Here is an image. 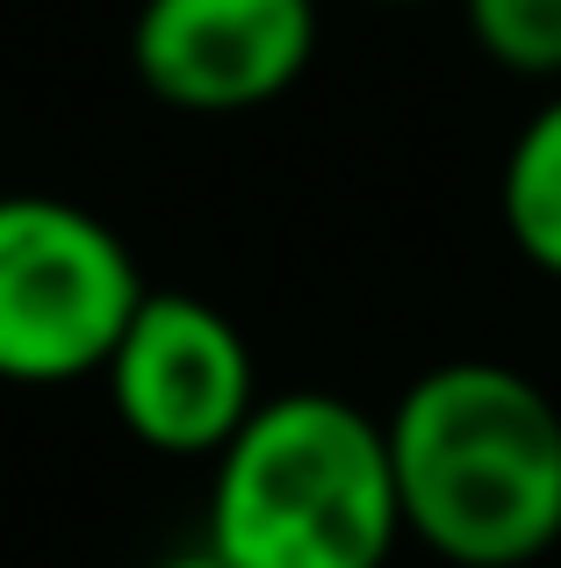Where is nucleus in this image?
I'll list each match as a JSON object with an SVG mask.
<instances>
[{"label": "nucleus", "instance_id": "f257e3e1", "mask_svg": "<svg viewBox=\"0 0 561 568\" xmlns=\"http://www.w3.org/2000/svg\"><path fill=\"white\" fill-rule=\"evenodd\" d=\"M404 532L447 568H533L561 540V410L504 361H447L389 417Z\"/></svg>", "mask_w": 561, "mask_h": 568}, {"label": "nucleus", "instance_id": "f03ea898", "mask_svg": "<svg viewBox=\"0 0 561 568\" xmlns=\"http://www.w3.org/2000/svg\"><path fill=\"white\" fill-rule=\"evenodd\" d=\"M404 540L381 417L332 388L259 396L216 454L210 555L231 568H389Z\"/></svg>", "mask_w": 561, "mask_h": 568}, {"label": "nucleus", "instance_id": "7ed1b4c3", "mask_svg": "<svg viewBox=\"0 0 561 568\" xmlns=\"http://www.w3.org/2000/svg\"><path fill=\"white\" fill-rule=\"evenodd\" d=\"M144 274L115 223L58 194H0V382L65 388L109 367Z\"/></svg>", "mask_w": 561, "mask_h": 568}, {"label": "nucleus", "instance_id": "20e7f679", "mask_svg": "<svg viewBox=\"0 0 561 568\" xmlns=\"http://www.w3.org/2000/svg\"><path fill=\"white\" fill-rule=\"evenodd\" d=\"M101 382L130 439L173 460H216L259 410L245 332L187 288H144Z\"/></svg>", "mask_w": 561, "mask_h": 568}, {"label": "nucleus", "instance_id": "39448f33", "mask_svg": "<svg viewBox=\"0 0 561 568\" xmlns=\"http://www.w3.org/2000/svg\"><path fill=\"white\" fill-rule=\"evenodd\" d=\"M317 58V0H144L130 65L181 115H245L280 101Z\"/></svg>", "mask_w": 561, "mask_h": 568}, {"label": "nucleus", "instance_id": "423d86ee", "mask_svg": "<svg viewBox=\"0 0 561 568\" xmlns=\"http://www.w3.org/2000/svg\"><path fill=\"white\" fill-rule=\"evenodd\" d=\"M497 202H504V231L540 274L561 281V94L540 101L533 123L511 138L504 152V181H497Z\"/></svg>", "mask_w": 561, "mask_h": 568}, {"label": "nucleus", "instance_id": "0eeeda50", "mask_svg": "<svg viewBox=\"0 0 561 568\" xmlns=\"http://www.w3.org/2000/svg\"><path fill=\"white\" fill-rule=\"evenodd\" d=\"M468 37L511 80H561V0H461Z\"/></svg>", "mask_w": 561, "mask_h": 568}, {"label": "nucleus", "instance_id": "6e6552de", "mask_svg": "<svg viewBox=\"0 0 561 568\" xmlns=\"http://www.w3.org/2000/svg\"><path fill=\"white\" fill-rule=\"evenodd\" d=\"M159 568H231V561H216L210 547H195V555H166V561H159Z\"/></svg>", "mask_w": 561, "mask_h": 568}, {"label": "nucleus", "instance_id": "1a4fd4ad", "mask_svg": "<svg viewBox=\"0 0 561 568\" xmlns=\"http://www.w3.org/2000/svg\"><path fill=\"white\" fill-rule=\"evenodd\" d=\"M360 8H418V0H360Z\"/></svg>", "mask_w": 561, "mask_h": 568}]
</instances>
